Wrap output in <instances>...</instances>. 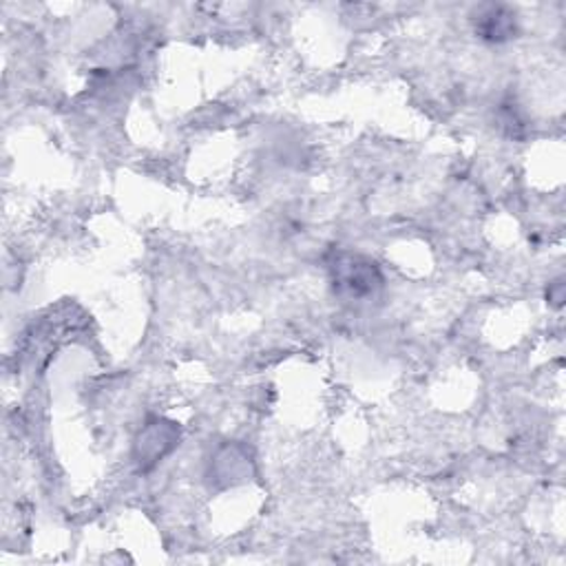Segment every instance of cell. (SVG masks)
I'll use <instances>...</instances> for the list:
<instances>
[{
  "mask_svg": "<svg viewBox=\"0 0 566 566\" xmlns=\"http://www.w3.org/2000/svg\"><path fill=\"white\" fill-rule=\"evenodd\" d=\"M476 31L480 38L491 42H502L512 38L516 31V16L502 5H489L480 12V18L476 21Z\"/></svg>",
  "mask_w": 566,
  "mask_h": 566,
  "instance_id": "cell-2",
  "label": "cell"
},
{
  "mask_svg": "<svg viewBox=\"0 0 566 566\" xmlns=\"http://www.w3.org/2000/svg\"><path fill=\"white\" fill-rule=\"evenodd\" d=\"M330 270L334 291L346 299H370L376 295L383 283L378 268L372 261L357 255H342L334 259Z\"/></svg>",
  "mask_w": 566,
  "mask_h": 566,
  "instance_id": "cell-1",
  "label": "cell"
}]
</instances>
